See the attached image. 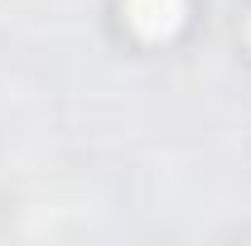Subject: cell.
<instances>
[{
    "label": "cell",
    "mask_w": 251,
    "mask_h": 246,
    "mask_svg": "<svg viewBox=\"0 0 251 246\" xmlns=\"http://www.w3.org/2000/svg\"><path fill=\"white\" fill-rule=\"evenodd\" d=\"M130 25L140 34H169L179 25V0H130Z\"/></svg>",
    "instance_id": "cell-1"
}]
</instances>
